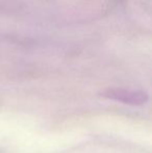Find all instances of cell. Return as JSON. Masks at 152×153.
<instances>
[{
	"label": "cell",
	"mask_w": 152,
	"mask_h": 153,
	"mask_svg": "<svg viewBox=\"0 0 152 153\" xmlns=\"http://www.w3.org/2000/svg\"><path fill=\"white\" fill-rule=\"evenodd\" d=\"M103 98L114 100L125 104L140 106L147 103L149 96L146 92L140 90L123 89V88H108L100 93Z\"/></svg>",
	"instance_id": "obj_1"
}]
</instances>
